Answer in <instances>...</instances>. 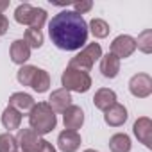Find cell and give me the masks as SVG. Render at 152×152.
I'll list each match as a JSON object with an SVG mask.
<instances>
[{"mask_svg": "<svg viewBox=\"0 0 152 152\" xmlns=\"http://www.w3.org/2000/svg\"><path fill=\"white\" fill-rule=\"evenodd\" d=\"M72 6H73V11H75V13L83 16L84 13L91 11L93 2H91V0H79V2H72Z\"/></svg>", "mask_w": 152, "mask_h": 152, "instance_id": "cell-27", "label": "cell"}, {"mask_svg": "<svg viewBox=\"0 0 152 152\" xmlns=\"http://www.w3.org/2000/svg\"><path fill=\"white\" fill-rule=\"evenodd\" d=\"M9 7V0H0V15Z\"/></svg>", "mask_w": 152, "mask_h": 152, "instance_id": "cell-30", "label": "cell"}, {"mask_svg": "<svg viewBox=\"0 0 152 152\" xmlns=\"http://www.w3.org/2000/svg\"><path fill=\"white\" fill-rule=\"evenodd\" d=\"M39 152H57V150H56V147H54L50 141H47V140H45V141H43V145H41V150H39Z\"/></svg>", "mask_w": 152, "mask_h": 152, "instance_id": "cell-29", "label": "cell"}, {"mask_svg": "<svg viewBox=\"0 0 152 152\" xmlns=\"http://www.w3.org/2000/svg\"><path fill=\"white\" fill-rule=\"evenodd\" d=\"M48 106L52 107L54 113H64L72 106V95H70V91H66L63 88L52 91L50 97H48Z\"/></svg>", "mask_w": 152, "mask_h": 152, "instance_id": "cell-12", "label": "cell"}, {"mask_svg": "<svg viewBox=\"0 0 152 152\" xmlns=\"http://www.w3.org/2000/svg\"><path fill=\"white\" fill-rule=\"evenodd\" d=\"M36 70H38V66H32V64H23V66L18 70V73H16L18 83H20L22 86H31V81H32V77H34Z\"/></svg>", "mask_w": 152, "mask_h": 152, "instance_id": "cell-23", "label": "cell"}, {"mask_svg": "<svg viewBox=\"0 0 152 152\" xmlns=\"http://www.w3.org/2000/svg\"><path fill=\"white\" fill-rule=\"evenodd\" d=\"M129 91L136 99H147L152 95V77L148 73H136L129 81Z\"/></svg>", "mask_w": 152, "mask_h": 152, "instance_id": "cell-7", "label": "cell"}, {"mask_svg": "<svg viewBox=\"0 0 152 152\" xmlns=\"http://www.w3.org/2000/svg\"><path fill=\"white\" fill-rule=\"evenodd\" d=\"M129 115H127V107L124 104H118L115 102L111 107H107L104 111V122L109 125V127H120L127 122Z\"/></svg>", "mask_w": 152, "mask_h": 152, "instance_id": "cell-9", "label": "cell"}, {"mask_svg": "<svg viewBox=\"0 0 152 152\" xmlns=\"http://www.w3.org/2000/svg\"><path fill=\"white\" fill-rule=\"evenodd\" d=\"M84 152H97V150H93V148H86Z\"/></svg>", "mask_w": 152, "mask_h": 152, "instance_id": "cell-31", "label": "cell"}, {"mask_svg": "<svg viewBox=\"0 0 152 152\" xmlns=\"http://www.w3.org/2000/svg\"><path fill=\"white\" fill-rule=\"evenodd\" d=\"M81 143H83V140H81V134L77 131L64 129L57 136V147L63 152H77L79 147H81Z\"/></svg>", "mask_w": 152, "mask_h": 152, "instance_id": "cell-10", "label": "cell"}, {"mask_svg": "<svg viewBox=\"0 0 152 152\" xmlns=\"http://www.w3.org/2000/svg\"><path fill=\"white\" fill-rule=\"evenodd\" d=\"M63 124H64V129L68 131H77L83 127L84 124V111L79 107V106H70L64 113H63Z\"/></svg>", "mask_w": 152, "mask_h": 152, "instance_id": "cell-11", "label": "cell"}, {"mask_svg": "<svg viewBox=\"0 0 152 152\" xmlns=\"http://www.w3.org/2000/svg\"><path fill=\"white\" fill-rule=\"evenodd\" d=\"M20 124H22V113L15 107L7 106L2 113V125L7 131H13V129H20Z\"/></svg>", "mask_w": 152, "mask_h": 152, "instance_id": "cell-18", "label": "cell"}, {"mask_svg": "<svg viewBox=\"0 0 152 152\" xmlns=\"http://www.w3.org/2000/svg\"><path fill=\"white\" fill-rule=\"evenodd\" d=\"M132 132L138 141L143 143L147 148L152 147V120L148 116H140L132 125Z\"/></svg>", "mask_w": 152, "mask_h": 152, "instance_id": "cell-8", "label": "cell"}, {"mask_svg": "<svg viewBox=\"0 0 152 152\" xmlns=\"http://www.w3.org/2000/svg\"><path fill=\"white\" fill-rule=\"evenodd\" d=\"M88 23L75 11H59L48 22V36L52 43L66 52L81 50L88 45Z\"/></svg>", "mask_w": 152, "mask_h": 152, "instance_id": "cell-1", "label": "cell"}, {"mask_svg": "<svg viewBox=\"0 0 152 152\" xmlns=\"http://www.w3.org/2000/svg\"><path fill=\"white\" fill-rule=\"evenodd\" d=\"M23 39H25V43H27V45L31 47V50H32V48H41L45 38H43V32H41V31L29 27V29L25 31V38H23Z\"/></svg>", "mask_w": 152, "mask_h": 152, "instance_id": "cell-22", "label": "cell"}, {"mask_svg": "<svg viewBox=\"0 0 152 152\" xmlns=\"http://www.w3.org/2000/svg\"><path fill=\"white\" fill-rule=\"evenodd\" d=\"M102 57V47L99 43H88L77 56H73L68 63V68H75L81 72H90L93 68V64Z\"/></svg>", "mask_w": 152, "mask_h": 152, "instance_id": "cell-3", "label": "cell"}, {"mask_svg": "<svg viewBox=\"0 0 152 152\" xmlns=\"http://www.w3.org/2000/svg\"><path fill=\"white\" fill-rule=\"evenodd\" d=\"M48 86H50V75H48V72L38 68L36 73H34V77H32V81H31V88L36 93H45V91H48Z\"/></svg>", "mask_w": 152, "mask_h": 152, "instance_id": "cell-19", "label": "cell"}, {"mask_svg": "<svg viewBox=\"0 0 152 152\" xmlns=\"http://www.w3.org/2000/svg\"><path fill=\"white\" fill-rule=\"evenodd\" d=\"M132 143L125 132H116L109 138V150L111 152H131Z\"/></svg>", "mask_w": 152, "mask_h": 152, "instance_id": "cell-17", "label": "cell"}, {"mask_svg": "<svg viewBox=\"0 0 152 152\" xmlns=\"http://www.w3.org/2000/svg\"><path fill=\"white\" fill-rule=\"evenodd\" d=\"M9 29V20L6 15H0V36H4Z\"/></svg>", "mask_w": 152, "mask_h": 152, "instance_id": "cell-28", "label": "cell"}, {"mask_svg": "<svg viewBox=\"0 0 152 152\" xmlns=\"http://www.w3.org/2000/svg\"><path fill=\"white\" fill-rule=\"evenodd\" d=\"M16 141H18V148L22 152H39L45 140L29 127V129H20L18 131Z\"/></svg>", "mask_w": 152, "mask_h": 152, "instance_id": "cell-6", "label": "cell"}, {"mask_svg": "<svg viewBox=\"0 0 152 152\" xmlns=\"http://www.w3.org/2000/svg\"><path fill=\"white\" fill-rule=\"evenodd\" d=\"M120 72V59L113 54H106L100 57V73L106 79H115Z\"/></svg>", "mask_w": 152, "mask_h": 152, "instance_id": "cell-14", "label": "cell"}, {"mask_svg": "<svg viewBox=\"0 0 152 152\" xmlns=\"http://www.w3.org/2000/svg\"><path fill=\"white\" fill-rule=\"evenodd\" d=\"M0 152H18V141L11 132L0 134Z\"/></svg>", "mask_w": 152, "mask_h": 152, "instance_id": "cell-25", "label": "cell"}, {"mask_svg": "<svg viewBox=\"0 0 152 152\" xmlns=\"http://www.w3.org/2000/svg\"><path fill=\"white\" fill-rule=\"evenodd\" d=\"M47 11L43 7H34V13H32V20H31V29H38L41 31V27L47 23Z\"/></svg>", "mask_w": 152, "mask_h": 152, "instance_id": "cell-26", "label": "cell"}, {"mask_svg": "<svg viewBox=\"0 0 152 152\" xmlns=\"http://www.w3.org/2000/svg\"><path fill=\"white\" fill-rule=\"evenodd\" d=\"M9 54H11V61H13L15 64L23 66V64L31 59V47L25 43V39H15V41L11 43Z\"/></svg>", "mask_w": 152, "mask_h": 152, "instance_id": "cell-13", "label": "cell"}, {"mask_svg": "<svg viewBox=\"0 0 152 152\" xmlns=\"http://www.w3.org/2000/svg\"><path fill=\"white\" fill-rule=\"evenodd\" d=\"M115 102H116V93H115L113 90H109V88H100V90H97V93H95V97H93V104H95V107L100 109V111H106V109L111 107Z\"/></svg>", "mask_w": 152, "mask_h": 152, "instance_id": "cell-15", "label": "cell"}, {"mask_svg": "<svg viewBox=\"0 0 152 152\" xmlns=\"http://www.w3.org/2000/svg\"><path fill=\"white\" fill-rule=\"evenodd\" d=\"M61 84L63 90L66 91H75V93H86L91 88V77L90 73L75 70V68H66L61 75Z\"/></svg>", "mask_w": 152, "mask_h": 152, "instance_id": "cell-4", "label": "cell"}, {"mask_svg": "<svg viewBox=\"0 0 152 152\" xmlns=\"http://www.w3.org/2000/svg\"><path fill=\"white\" fill-rule=\"evenodd\" d=\"M34 99H32V95H29V93H23V91H16V93H13L11 97H9V106L11 107H15V109H18L20 113L22 111H31L32 107H34Z\"/></svg>", "mask_w": 152, "mask_h": 152, "instance_id": "cell-16", "label": "cell"}, {"mask_svg": "<svg viewBox=\"0 0 152 152\" xmlns=\"http://www.w3.org/2000/svg\"><path fill=\"white\" fill-rule=\"evenodd\" d=\"M136 48H140L143 54H150L152 52V31L150 29H145L138 39H136Z\"/></svg>", "mask_w": 152, "mask_h": 152, "instance_id": "cell-24", "label": "cell"}, {"mask_svg": "<svg viewBox=\"0 0 152 152\" xmlns=\"http://www.w3.org/2000/svg\"><path fill=\"white\" fill-rule=\"evenodd\" d=\"M29 125L39 136H45L56 129L57 118H56V113L52 111V107L48 106V102L34 104V107L29 111Z\"/></svg>", "mask_w": 152, "mask_h": 152, "instance_id": "cell-2", "label": "cell"}, {"mask_svg": "<svg viewBox=\"0 0 152 152\" xmlns=\"http://www.w3.org/2000/svg\"><path fill=\"white\" fill-rule=\"evenodd\" d=\"M32 13H34V6H31V4H20L16 7V11H15V20L20 25H31Z\"/></svg>", "mask_w": 152, "mask_h": 152, "instance_id": "cell-21", "label": "cell"}, {"mask_svg": "<svg viewBox=\"0 0 152 152\" xmlns=\"http://www.w3.org/2000/svg\"><path fill=\"white\" fill-rule=\"evenodd\" d=\"M134 52H136V38H132L129 34L116 36L113 39V43H111V48H109V54H113L118 59L131 57Z\"/></svg>", "mask_w": 152, "mask_h": 152, "instance_id": "cell-5", "label": "cell"}, {"mask_svg": "<svg viewBox=\"0 0 152 152\" xmlns=\"http://www.w3.org/2000/svg\"><path fill=\"white\" fill-rule=\"evenodd\" d=\"M109 23L106 22V20H102V18H93L91 22H90V25H88V32H91L97 39H104V38H107L109 36Z\"/></svg>", "mask_w": 152, "mask_h": 152, "instance_id": "cell-20", "label": "cell"}]
</instances>
